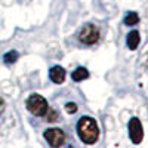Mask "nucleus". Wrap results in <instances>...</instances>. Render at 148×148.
<instances>
[{
    "label": "nucleus",
    "instance_id": "obj_13",
    "mask_svg": "<svg viewBox=\"0 0 148 148\" xmlns=\"http://www.w3.org/2000/svg\"><path fill=\"white\" fill-rule=\"evenodd\" d=\"M5 111V101L2 99V98H0V114H2Z\"/></svg>",
    "mask_w": 148,
    "mask_h": 148
},
{
    "label": "nucleus",
    "instance_id": "obj_1",
    "mask_svg": "<svg viewBox=\"0 0 148 148\" xmlns=\"http://www.w3.org/2000/svg\"><path fill=\"white\" fill-rule=\"evenodd\" d=\"M77 135L79 138L88 145H92L99 138V127H98L95 119L84 116L77 121Z\"/></svg>",
    "mask_w": 148,
    "mask_h": 148
},
{
    "label": "nucleus",
    "instance_id": "obj_12",
    "mask_svg": "<svg viewBox=\"0 0 148 148\" xmlns=\"http://www.w3.org/2000/svg\"><path fill=\"white\" fill-rule=\"evenodd\" d=\"M47 111H49L51 114H47V113L45 114V116H46V120H47V121H55V120L58 119V117H56V113H55V111H52L51 108H47Z\"/></svg>",
    "mask_w": 148,
    "mask_h": 148
},
{
    "label": "nucleus",
    "instance_id": "obj_7",
    "mask_svg": "<svg viewBox=\"0 0 148 148\" xmlns=\"http://www.w3.org/2000/svg\"><path fill=\"white\" fill-rule=\"evenodd\" d=\"M126 43H127V47L130 51H136L139 43H141V36H139V31L133 30L127 34V39H126Z\"/></svg>",
    "mask_w": 148,
    "mask_h": 148
},
{
    "label": "nucleus",
    "instance_id": "obj_5",
    "mask_svg": "<svg viewBox=\"0 0 148 148\" xmlns=\"http://www.w3.org/2000/svg\"><path fill=\"white\" fill-rule=\"evenodd\" d=\"M127 129H129V136H130V141L138 145L142 142V138H144V129H142V125H141V120L138 117H132L129 120V125H127Z\"/></svg>",
    "mask_w": 148,
    "mask_h": 148
},
{
    "label": "nucleus",
    "instance_id": "obj_9",
    "mask_svg": "<svg viewBox=\"0 0 148 148\" xmlns=\"http://www.w3.org/2000/svg\"><path fill=\"white\" fill-rule=\"evenodd\" d=\"M139 22V15L136 12H129V14L125 16V24L126 25H136Z\"/></svg>",
    "mask_w": 148,
    "mask_h": 148
},
{
    "label": "nucleus",
    "instance_id": "obj_2",
    "mask_svg": "<svg viewBox=\"0 0 148 148\" xmlns=\"http://www.w3.org/2000/svg\"><path fill=\"white\" fill-rule=\"evenodd\" d=\"M25 107H27V110L30 111L33 116L42 117V116L46 114V111H47V108H49V104H47V101L45 99L42 95L33 93V95L28 96V99H27V102H25Z\"/></svg>",
    "mask_w": 148,
    "mask_h": 148
},
{
    "label": "nucleus",
    "instance_id": "obj_8",
    "mask_svg": "<svg viewBox=\"0 0 148 148\" xmlns=\"http://www.w3.org/2000/svg\"><path fill=\"white\" fill-rule=\"evenodd\" d=\"M88 77H89V71L86 70L84 67H77L76 70L73 71V74H71V79L74 82H83Z\"/></svg>",
    "mask_w": 148,
    "mask_h": 148
},
{
    "label": "nucleus",
    "instance_id": "obj_10",
    "mask_svg": "<svg viewBox=\"0 0 148 148\" xmlns=\"http://www.w3.org/2000/svg\"><path fill=\"white\" fill-rule=\"evenodd\" d=\"M19 58V53L16 51H9L8 53L3 55V61H5V64H14L16 62V59Z\"/></svg>",
    "mask_w": 148,
    "mask_h": 148
},
{
    "label": "nucleus",
    "instance_id": "obj_14",
    "mask_svg": "<svg viewBox=\"0 0 148 148\" xmlns=\"http://www.w3.org/2000/svg\"><path fill=\"white\" fill-rule=\"evenodd\" d=\"M70 148H73V147H70Z\"/></svg>",
    "mask_w": 148,
    "mask_h": 148
},
{
    "label": "nucleus",
    "instance_id": "obj_3",
    "mask_svg": "<svg viewBox=\"0 0 148 148\" xmlns=\"http://www.w3.org/2000/svg\"><path fill=\"white\" fill-rule=\"evenodd\" d=\"M99 36H101L99 28L95 24H86L79 33V40L84 45H95L99 40Z\"/></svg>",
    "mask_w": 148,
    "mask_h": 148
},
{
    "label": "nucleus",
    "instance_id": "obj_11",
    "mask_svg": "<svg viewBox=\"0 0 148 148\" xmlns=\"http://www.w3.org/2000/svg\"><path fill=\"white\" fill-rule=\"evenodd\" d=\"M77 110H79V107H77L76 102H67V104H65V111H67L68 114L77 113Z\"/></svg>",
    "mask_w": 148,
    "mask_h": 148
},
{
    "label": "nucleus",
    "instance_id": "obj_4",
    "mask_svg": "<svg viewBox=\"0 0 148 148\" xmlns=\"http://www.w3.org/2000/svg\"><path fill=\"white\" fill-rule=\"evenodd\" d=\"M45 139L47 141V144L51 145L52 148H59L62 147L65 142V133L62 129L59 127H51V129H46L43 133Z\"/></svg>",
    "mask_w": 148,
    "mask_h": 148
},
{
    "label": "nucleus",
    "instance_id": "obj_6",
    "mask_svg": "<svg viewBox=\"0 0 148 148\" xmlns=\"http://www.w3.org/2000/svg\"><path fill=\"white\" fill-rule=\"evenodd\" d=\"M49 77H51V80L56 84H61V83H64L65 80V70L62 67H59V65H55L51 68V71H49Z\"/></svg>",
    "mask_w": 148,
    "mask_h": 148
}]
</instances>
